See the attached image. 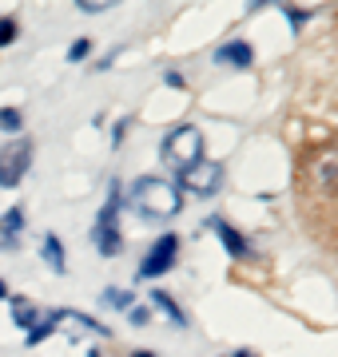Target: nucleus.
Instances as JSON below:
<instances>
[{
    "label": "nucleus",
    "instance_id": "7",
    "mask_svg": "<svg viewBox=\"0 0 338 357\" xmlns=\"http://www.w3.org/2000/svg\"><path fill=\"white\" fill-rule=\"evenodd\" d=\"M207 230H215V234H219V243L227 246V255H231V258H247L251 255V243L231 227V222H227V218H207Z\"/></svg>",
    "mask_w": 338,
    "mask_h": 357
},
{
    "label": "nucleus",
    "instance_id": "6",
    "mask_svg": "<svg viewBox=\"0 0 338 357\" xmlns=\"http://www.w3.org/2000/svg\"><path fill=\"white\" fill-rule=\"evenodd\" d=\"M179 183L187 187L191 195H215L223 187V167L219 163H207V159H199L196 167H187V171H179Z\"/></svg>",
    "mask_w": 338,
    "mask_h": 357
},
{
    "label": "nucleus",
    "instance_id": "2",
    "mask_svg": "<svg viewBox=\"0 0 338 357\" xmlns=\"http://www.w3.org/2000/svg\"><path fill=\"white\" fill-rule=\"evenodd\" d=\"M119 183H112V191H108V203L100 211V218L91 222V243L104 258H116L124 250V234H119Z\"/></svg>",
    "mask_w": 338,
    "mask_h": 357
},
{
    "label": "nucleus",
    "instance_id": "1",
    "mask_svg": "<svg viewBox=\"0 0 338 357\" xmlns=\"http://www.w3.org/2000/svg\"><path fill=\"white\" fill-rule=\"evenodd\" d=\"M131 211L140 218H147V222H163V218L171 215H179V187L175 183H168V178H156V175H147L140 178L135 187H131Z\"/></svg>",
    "mask_w": 338,
    "mask_h": 357
},
{
    "label": "nucleus",
    "instance_id": "17",
    "mask_svg": "<svg viewBox=\"0 0 338 357\" xmlns=\"http://www.w3.org/2000/svg\"><path fill=\"white\" fill-rule=\"evenodd\" d=\"M286 16H291V24L299 28V24H307V20H311V13H302V8H283Z\"/></svg>",
    "mask_w": 338,
    "mask_h": 357
},
{
    "label": "nucleus",
    "instance_id": "20",
    "mask_svg": "<svg viewBox=\"0 0 338 357\" xmlns=\"http://www.w3.org/2000/svg\"><path fill=\"white\" fill-rule=\"evenodd\" d=\"M131 357H156V354H147V349H140V354H131Z\"/></svg>",
    "mask_w": 338,
    "mask_h": 357
},
{
    "label": "nucleus",
    "instance_id": "21",
    "mask_svg": "<svg viewBox=\"0 0 338 357\" xmlns=\"http://www.w3.org/2000/svg\"><path fill=\"white\" fill-rule=\"evenodd\" d=\"M0 298H8V286H4V282H0Z\"/></svg>",
    "mask_w": 338,
    "mask_h": 357
},
{
    "label": "nucleus",
    "instance_id": "11",
    "mask_svg": "<svg viewBox=\"0 0 338 357\" xmlns=\"http://www.w3.org/2000/svg\"><path fill=\"white\" fill-rule=\"evenodd\" d=\"M40 255H44V262H48L56 274H64V243H60L56 234H48V238L40 243Z\"/></svg>",
    "mask_w": 338,
    "mask_h": 357
},
{
    "label": "nucleus",
    "instance_id": "8",
    "mask_svg": "<svg viewBox=\"0 0 338 357\" xmlns=\"http://www.w3.org/2000/svg\"><path fill=\"white\" fill-rule=\"evenodd\" d=\"M215 64H227V68H239V72H247L255 64V52H251L247 40H227L219 52H215Z\"/></svg>",
    "mask_w": 338,
    "mask_h": 357
},
{
    "label": "nucleus",
    "instance_id": "9",
    "mask_svg": "<svg viewBox=\"0 0 338 357\" xmlns=\"http://www.w3.org/2000/svg\"><path fill=\"white\" fill-rule=\"evenodd\" d=\"M20 230H24V211H20V206H13L8 215L0 218V246H16Z\"/></svg>",
    "mask_w": 338,
    "mask_h": 357
},
{
    "label": "nucleus",
    "instance_id": "14",
    "mask_svg": "<svg viewBox=\"0 0 338 357\" xmlns=\"http://www.w3.org/2000/svg\"><path fill=\"white\" fill-rule=\"evenodd\" d=\"M20 128H24L20 112H16V107H4V112H0V131H8V135H20Z\"/></svg>",
    "mask_w": 338,
    "mask_h": 357
},
{
    "label": "nucleus",
    "instance_id": "12",
    "mask_svg": "<svg viewBox=\"0 0 338 357\" xmlns=\"http://www.w3.org/2000/svg\"><path fill=\"white\" fill-rule=\"evenodd\" d=\"M13 318H16V326L28 333L32 326H36V306H32V302H24V298H16V302H13Z\"/></svg>",
    "mask_w": 338,
    "mask_h": 357
},
{
    "label": "nucleus",
    "instance_id": "18",
    "mask_svg": "<svg viewBox=\"0 0 338 357\" xmlns=\"http://www.w3.org/2000/svg\"><path fill=\"white\" fill-rule=\"evenodd\" d=\"M128 318H131V326H147V310H135V306H131Z\"/></svg>",
    "mask_w": 338,
    "mask_h": 357
},
{
    "label": "nucleus",
    "instance_id": "13",
    "mask_svg": "<svg viewBox=\"0 0 338 357\" xmlns=\"http://www.w3.org/2000/svg\"><path fill=\"white\" fill-rule=\"evenodd\" d=\"M104 302H108L112 310H131V306H135L131 290H116V286H108V290H104Z\"/></svg>",
    "mask_w": 338,
    "mask_h": 357
},
{
    "label": "nucleus",
    "instance_id": "15",
    "mask_svg": "<svg viewBox=\"0 0 338 357\" xmlns=\"http://www.w3.org/2000/svg\"><path fill=\"white\" fill-rule=\"evenodd\" d=\"M16 32H20V24H16L13 16H0V48H8L16 40Z\"/></svg>",
    "mask_w": 338,
    "mask_h": 357
},
{
    "label": "nucleus",
    "instance_id": "4",
    "mask_svg": "<svg viewBox=\"0 0 338 357\" xmlns=\"http://www.w3.org/2000/svg\"><path fill=\"white\" fill-rule=\"evenodd\" d=\"M28 163H32V139H13L0 147V187H16L24 178Z\"/></svg>",
    "mask_w": 338,
    "mask_h": 357
},
{
    "label": "nucleus",
    "instance_id": "16",
    "mask_svg": "<svg viewBox=\"0 0 338 357\" xmlns=\"http://www.w3.org/2000/svg\"><path fill=\"white\" fill-rule=\"evenodd\" d=\"M88 52H91V40H76V44L68 48V60H72V64H80V60H88Z\"/></svg>",
    "mask_w": 338,
    "mask_h": 357
},
{
    "label": "nucleus",
    "instance_id": "22",
    "mask_svg": "<svg viewBox=\"0 0 338 357\" xmlns=\"http://www.w3.org/2000/svg\"><path fill=\"white\" fill-rule=\"evenodd\" d=\"M235 357H251V354H235Z\"/></svg>",
    "mask_w": 338,
    "mask_h": 357
},
{
    "label": "nucleus",
    "instance_id": "10",
    "mask_svg": "<svg viewBox=\"0 0 338 357\" xmlns=\"http://www.w3.org/2000/svg\"><path fill=\"white\" fill-rule=\"evenodd\" d=\"M152 306H156V310H163V314L171 318V326H179V330H187V314H183L179 306H175V298H171V294L152 290Z\"/></svg>",
    "mask_w": 338,
    "mask_h": 357
},
{
    "label": "nucleus",
    "instance_id": "3",
    "mask_svg": "<svg viewBox=\"0 0 338 357\" xmlns=\"http://www.w3.org/2000/svg\"><path fill=\"white\" fill-rule=\"evenodd\" d=\"M199 159H203V135H199V128H175L163 139V163L175 167V171H187V167H196Z\"/></svg>",
    "mask_w": 338,
    "mask_h": 357
},
{
    "label": "nucleus",
    "instance_id": "19",
    "mask_svg": "<svg viewBox=\"0 0 338 357\" xmlns=\"http://www.w3.org/2000/svg\"><path fill=\"white\" fill-rule=\"evenodd\" d=\"M76 8H84V13H104V8H112V4H88V0H80Z\"/></svg>",
    "mask_w": 338,
    "mask_h": 357
},
{
    "label": "nucleus",
    "instance_id": "5",
    "mask_svg": "<svg viewBox=\"0 0 338 357\" xmlns=\"http://www.w3.org/2000/svg\"><path fill=\"white\" fill-rule=\"evenodd\" d=\"M175 258H179V238H175V234H159L156 246H152L140 262V278H159V274H168V270L175 266Z\"/></svg>",
    "mask_w": 338,
    "mask_h": 357
}]
</instances>
